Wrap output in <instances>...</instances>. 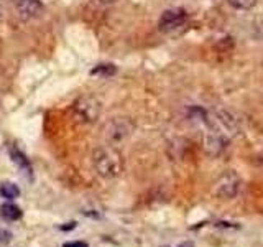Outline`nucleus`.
Returning a JSON list of instances; mask_svg holds the SVG:
<instances>
[{
  "label": "nucleus",
  "mask_w": 263,
  "mask_h": 247,
  "mask_svg": "<svg viewBox=\"0 0 263 247\" xmlns=\"http://www.w3.org/2000/svg\"><path fill=\"white\" fill-rule=\"evenodd\" d=\"M10 155H12V160H13V163H17V166L22 171H25L26 175H31V165H30V162H28V158H26L25 155L20 150H17V149H12V152H10Z\"/></svg>",
  "instance_id": "8"
},
{
  "label": "nucleus",
  "mask_w": 263,
  "mask_h": 247,
  "mask_svg": "<svg viewBox=\"0 0 263 247\" xmlns=\"http://www.w3.org/2000/svg\"><path fill=\"white\" fill-rule=\"evenodd\" d=\"M99 2H102V4H114V2H117V0H99Z\"/></svg>",
  "instance_id": "15"
},
{
  "label": "nucleus",
  "mask_w": 263,
  "mask_h": 247,
  "mask_svg": "<svg viewBox=\"0 0 263 247\" xmlns=\"http://www.w3.org/2000/svg\"><path fill=\"white\" fill-rule=\"evenodd\" d=\"M117 73L115 64H97L94 69H92V75L94 76H112Z\"/></svg>",
  "instance_id": "10"
},
{
  "label": "nucleus",
  "mask_w": 263,
  "mask_h": 247,
  "mask_svg": "<svg viewBox=\"0 0 263 247\" xmlns=\"http://www.w3.org/2000/svg\"><path fill=\"white\" fill-rule=\"evenodd\" d=\"M22 209L18 208L17 204H12V203H5L0 206V216H2L5 221H18L22 218Z\"/></svg>",
  "instance_id": "7"
},
{
  "label": "nucleus",
  "mask_w": 263,
  "mask_h": 247,
  "mask_svg": "<svg viewBox=\"0 0 263 247\" xmlns=\"http://www.w3.org/2000/svg\"><path fill=\"white\" fill-rule=\"evenodd\" d=\"M134 129L135 125L128 117H112L104 124L102 135L109 145L115 147L120 142H123L125 138H128Z\"/></svg>",
  "instance_id": "2"
},
{
  "label": "nucleus",
  "mask_w": 263,
  "mask_h": 247,
  "mask_svg": "<svg viewBox=\"0 0 263 247\" xmlns=\"http://www.w3.org/2000/svg\"><path fill=\"white\" fill-rule=\"evenodd\" d=\"M102 104L94 96H81L72 104V117L79 124H94L101 116Z\"/></svg>",
  "instance_id": "3"
},
{
  "label": "nucleus",
  "mask_w": 263,
  "mask_h": 247,
  "mask_svg": "<svg viewBox=\"0 0 263 247\" xmlns=\"http://www.w3.org/2000/svg\"><path fill=\"white\" fill-rule=\"evenodd\" d=\"M92 165L99 177L105 180L117 178L123 170V158L115 147L104 145L97 147L92 153Z\"/></svg>",
  "instance_id": "1"
},
{
  "label": "nucleus",
  "mask_w": 263,
  "mask_h": 247,
  "mask_svg": "<svg viewBox=\"0 0 263 247\" xmlns=\"http://www.w3.org/2000/svg\"><path fill=\"white\" fill-rule=\"evenodd\" d=\"M17 15L22 20H31L43 12L41 0H20L15 4Z\"/></svg>",
  "instance_id": "6"
},
{
  "label": "nucleus",
  "mask_w": 263,
  "mask_h": 247,
  "mask_svg": "<svg viewBox=\"0 0 263 247\" xmlns=\"http://www.w3.org/2000/svg\"><path fill=\"white\" fill-rule=\"evenodd\" d=\"M186 22H188V13L184 9H168L160 17L158 26H160L161 31H174L178 28H181Z\"/></svg>",
  "instance_id": "4"
},
{
  "label": "nucleus",
  "mask_w": 263,
  "mask_h": 247,
  "mask_svg": "<svg viewBox=\"0 0 263 247\" xmlns=\"http://www.w3.org/2000/svg\"><path fill=\"white\" fill-rule=\"evenodd\" d=\"M240 178L239 175H235V173L232 171H229L226 173L219 182H217V186H215V191H217V195H219L221 198H226V199H230V198H234L237 193L240 191Z\"/></svg>",
  "instance_id": "5"
},
{
  "label": "nucleus",
  "mask_w": 263,
  "mask_h": 247,
  "mask_svg": "<svg viewBox=\"0 0 263 247\" xmlns=\"http://www.w3.org/2000/svg\"><path fill=\"white\" fill-rule=\"evenodd\" d=\"M10 2H13V4H17V2H20V0H10Z\"/></svg>",
  "instance_id": "16"
},
{
  "label": "nucleus",
  "mask_w": 263,
  "mask_h": 247,
  "mask_svg": "<svg viewBox=\"0 0 263 247\" xmlns=\"http://www.w3.org/2000/svg\"><path fill=\"white\" fill-rule=\"evenodd\" d=\"M229 5H232L234 9L239 10H250L256 5V0H227Z\"/></svg>",
  "instance_id": "11"
},
{
  "label": "nucleus",
  "mask_w": 263,
  "mask_h": 247,
  "mask_svg": "<svg viewBox=\"0 0 263 247\" xmlns=\"http://www.w3.org/2000/svg\"><path fill=\"white\" fill-rule=\"evenodd\" d=\"M63 247H89V245L84 241H72V242H64Z\"/></svg>",
  "instance_id": "13"
},
{
  "label": "nucleus",
  "mask_w": 263,
  "mask_h": 247,
  "mask_svg": "<svg viewBox=\"0 0 263 247\" xmlns=\"http://www.w3.org/2000/svg\"><path fill=\"white\" fill-rule=\"evenodd\" d=\"M74 228H76V223H69L68 226H61L59 229H61V231H69V229H74Z\"/></svg>",
  "instance_id": "14"
},
{
  "label": "nucleus",
  "mask_w": 263,
  "mask_h": 247,
  "mask_svg": "<svg viewBox=\"0 0 263 247\" xmlns=\"http://www.w3.org/2000/svg\"><path fill=\"white\" fill-rule=\"evenodd\" d=\"M10 239H12V232L0 229V244H9Z\"/></svg>",
  "instance_id": "12"
},
{
  "label": "nucleus",
  "mask_w": 263,
  "mask_h": 247,
  "mask_svg": "<svg viewBox=\"0 0 263 247\" xmlns=\"http://www.w3.org/2000/svg\"><path fill=\"white\" fill-rule=\"evenodd\" d=\"M0 195L5 199H15L20 196V188L15 183H4L0 186Z\"/></svg>",
  "instance_id": "9"
}]
</instances>
